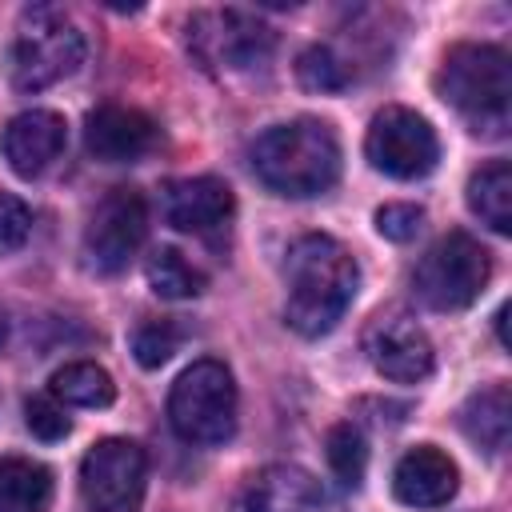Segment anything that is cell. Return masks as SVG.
<instances>
[{
  "mask_svg": "<svg viewBox=\"0 0 512 512\" xmlns=\"http://www.w3.org/2000/svg\"><path fill=\"white\" fill-rule=\"evenodd\" d=\"M284 280H288L284 320L300 336H324L348 312L360 284V268L340 240L308 232L288 248Z\"/></svg>",
  "mask_w": 512,
  "mask_h": 512,
  "instance_id": "obj_1",
  "label": "cell"
},
{
  "mask_svg": "<svg viewBox=\"0 0 512 512\" xmlns=\"http://www.w3.org/2000/svg\"><path fill=\"white\" fill-rule=\"evenodd\" d=\"M252 168L280 196H320L340 176V140L312 116L272 124L252 144Z\"/></svg>",
  "mask_w": 512,
  "mask_h": 512,
  "instance_id": "obj_2",
  "label": "cell"
},
{
  "mask_svg": "<svg viewBox=\"0 0 512 512\" xmlns=\"http://www.w3.org/2000/svg\"><path fill=\"white\" fill-rule=\"evenodd\" d=\"M436 92L476 132L500 136L508 128L512 72H508V56L496 44H456V48H448V56L436 72Z\"/></svg>",
  "mask_w": 512,
  "mask_h": 512,
  "instance_id": "obj_3",
  "label": "cell"
},
{
  "mask_svg": "<svg viewBox=\"0 0 512 512\" xmlns=\"http://www.w3.org/2000/svg\"><path fill=\"white\" fill-rule=\"evenodd\" d=\"M80 60H84V36L60 8L32 4L20 12L12 52H8L12 84L20 92L52 88L56 80L72 76L80 68Z\"/></svg>",
  "mask_w": 512,
  "mask_h": 512,
  "instance_id": "obj_4",
  "label": "cell"
},
{
  "mask_svg": "<svg viewBox=\"0 0 512 512\" xmlns=\"http://www.w3.org/2000/svg\"><path fill=\"white\" fill-rule=\"evenodd\" d=\"M168 420L188 444H224L236 432V384L220 360H196L168 392Z\"/></svg>",
  "mask_w": 512,
  "mask_h": 512,
  "instance_id": "obj_5",
  "label": "cell"
},
{
  "mask_svg": "<svg viewBox=\"0 0 512 512\" xmlns=\"http://www.w3.org/2000/svg\"><path fill=\"white\" fill-rule=\"evenodd\" d=\"M488 276H492L488 252L472 236L448 232V236H440L424 252V260L416 264L412 284H416V296L428 308H436V312H460V308H468L484 292Z\"/></svg>",
  "mask_w": 512,
  "mask_h": 512,
  "instance_id": "obj_6",
  "label": "cell"
},
{
  "mask_svg": "<svg viewBox=\"0 0 512 512\" xmlns=\"http://www.w3.org/2000/svg\"><path fill=\"white\" fill-rule=\"evenodd\" d=\"M148 460L136 440L108 436L88 448L80 464V492L92 512H136L144 500Z\"/></svg>",
  "mask_w": 512,
  "mask_h": 512,
  "instance_id": "obj_7",
  "label": "cell"
},
{
  "mask_svg": "<svg viewBox=\"0 0 512 512\" xmlns=\"http://www.w3.org/2000/svg\"><path fill=\"white\" fill-rule=\"evenodd\" d=\"M364 152L372 160L376 172L392 176V180H420L436 168L440 160V140L432 132V124L424 116H416L412 108H384L376 112Z\"/></svg>",
  "mask_w": 512,
  "mask_h": 512,
  "instance_id": "obj_8",
  "label": "cell"
},
{
  "mask_svg": "<svg viewBox=\"0 0 512 512\" xmlns=\"http://www.w3.org/2000/svg\"><path fill=\"white\" fill-rule=\"evenodd\" d=\"M148 232V208L136 188H112L84 228V260L100 276H116L128 268Z\"/></svg>",
  "mask_w": 512,
  "mask_h": 512,
  "instance_id": "obj_9",
  "label": "cell"
},
{
  "mask_svg": "<svg viewBox=\"0 0 512 512\" xmlns=\"http://www.w3.org/2000/svg\"><path fill=\"white\" fill-rule=\"evenodd\" d=\"M188 40L204 64H224V68H256L272 52V28H264L256 16L236 8L200 12L188 24Z\"/></svg>",
  "mask_w": 512,
  "mask_h": 512,
  "instance_id": "obj_10",
  "label": "cell"
},
{
  "mask_svg": "<svg viewBox=\"0 0 512 512\" xmlns=\"http://www.w3.org/2000/svg\"><path fill=\"white\" fill-rule=\"evenodd\" d=\"M84 148L104 164H136L156 148V124L140 108L104 104L84 120Z\"/></svg>",
  "mask_w": 512,
  "mask_h": 512,
  "instance_id": "obj_11",
  "label": "cell"
},
{
  "mask_svg": "<svg viewBox=\"0 0 512 512\" xmlns=\"http://www.w3.org/2000/svg\"><path fill=\"white\" fill-rule=\"evenodd\" d=\"M232 512H324L320 480L296 464H268L244 480Z\"/></svg>",
  "mask_w": 512,
  "mask_h": 512,
  "instance_id": "obj_12",
  "label": "cell"
},
{
  "mask_svg": "<svg viewBox=\"0 0 512 512\" xmlns=\"http://www.w3.org/2000/svg\"><path fill=\"white\" fill-rule=\"evenodd\" d=\"M164 220L180 232L192 236H212L216 228H224L232 220V188L216 176H188V180H172L160 196Z\"/></svg>",
  "mask_w": 512,
  "mask_h": 512,
  "instance_id": "obj_13",
  "label": "cell"
},
{
  "mask_svg": "<svg viewBox=\"0 0 512 512\" xmlns=\"http://www.w3.org/2000/svg\"><path fill=\"white\" fill-rule=\"evenodd\" d=\"M368 360L396 384H416L432 372V340L404 316H380L368 332Z\"/></svg>",
  "mask_w": 512,
  "mask_h": 512,
  "instance_id": "obj_14",
  "label": "cell"
},
{
  "mask_svg": "<svg viewBox=\"0 0 512 512\" xmlns=\"http://www.w3.org/2000/svg\"><path fill=\"white\" fill-rule=\"evenodd\" d=\"M64 140H68V124H64L60 112L28 108V112L8 120V128L0 136V148H4L8 168L16 176L32 180V176H40L64 152Z\"/></svg>",
  "mask_w": 512,
  "mask_h": 512,
  "instance_id": "obj_15",
  "label": "cell"
},
{
  "mask_svg": "<svg viewBox=\"0 0 512 512\" xmlns=\"http://www.w3.org/2000/svg\"><path fill=\"white\" fill-rule=\"evenodd\" d=\"M456 464L432 448V444H416L396 460L392 472V492L400 504L408 508H440L456 496Z\"/></svg>",
  "mask_w": 512,
  "mask_h": 512,
  "instance_id": "obj_16",
  "label": "cell"
},
{
  "mask_svg": "<svg viewBox=\"0 0 512 512\" xmlns=\"http://www.w3.org/2000/svg\"><path fill=\"white\" fill-rule=\"evenodd\" d=\"M508 424H512V396L508 384H492L480 388L476 396H468V404L460 408V428L472 444H480L484 452H500L508 444Z\"/></svg>",
  "mask_w": 512,
  "mask_h": 512,
  "instance_id": "obj_17",
  "label": "cell"
},
{
  "mask_svg": "<svg viewBox=\"0 0 512 512\" xmlns=\"http://www.w3.org/2000/svg\"><path fill=\"white\" fill-rule=\"evenodd\" d=\"M52 472L28 456L0 460V512H48Z\"/></svg>",
  "mask_w": 512,
  "mask_h": 512,
  "instance_id": "obj_18",
  "label": "cell"
},
{
  "mask_svg": "<svg viewBox=\"0 0 512 512\" xmlns=\"http://www.w3.org/2000/svg\"><path fill=\"white\" fill-rule=\"evenodd\" d=\"M468 208L500 236L512 232V168L508 160H492L468 180Z\"/></svg>",
  "mask_w": 512,
  "mask_h": 512,
  "instance_id": "obj_19",
  "label": "cell"
},
{
  "mask_svg": "<svg viewBox=\"0 0 512 512\" xmlns=\"http://www.w3.org/2000/svg\"><path fill=\"white\" fill-rule=\"evenodd\" d=\"M52 396L72 404V408H108L116 400V384L100 364L76 360L52 376Z\"/></svg>",
  "mask_w": 512,
  "mask_h": 512,
  "instance_id": "obj_20",
  "label": "cell"
},
{
  "mask_svg": "<svg viewBox=\"0 0 512 512\" xmlns=\"http://www.w3.org/2000/svg\"><path fill=\"white\" fill-rule=\"evenodd\" d=\"M144 276H148L152 292L164 300H192L208 284L204 272L192 260H184V252H176V248H156L144 264Z\"/></svg>",
  "mask_w": 512,
  "mask_h": 512,
  "instance_id": "obj_21",
  "label": "cell"
},
{
  "mask_svg": "<svg viewBox=\"0 0 512 512\" xmlns=\"http://www.w3.org/2000/svg\"><path fill=\"white\" fill-rule=\"evenodd\" d=\"M324 452H328V464H332V472H336L340 484L356 488V484L364 480V468H368V444H364V436H360L352 424H336V428L328 432Z\"/></svg>",
  "mask_w": 512,
  "mask_h": 512,
  "instance_id": "obj_22",
  "label": "cell"
},
{
  "mask_svg": "<svg viewBox=\"0 0 512 512\" xmlns=\"http://www.w3.org/2000/svg\"><path fill=\"white\" fill-rule=\"evenodd\" d=\"M296 76H300V84L312 88V92H340V88L348 84V68H344V64L336 60V52L324 48V44L300 52Z\"/></svg>",
  "mask_w": 512,
  "mask_h": 512,
  "instance_id": "obj_23",
  "label": "cell"
},
{
  "mask_svg": "<svg viewBox=\"0 0 512 512\" xmlns=\"http://www.w3.org/2000/svg\"><path fill=\"white\" fill-rule=\"evenodd\" d=\"M180 348V328L172 320H144L132 332V352L144 368H160L172 360V352Z\"/></svg>",
  "mask_w": 512,
  "mask_h": 512,
  "instance_id": "obj_24",
  "label": "cell"
},
{
  "mask_svg": "<svg viewBox=\"0 0 512 512\" xmlns=\"http://www.w3.org/2000/svg\"><path fill=\"white\" fill-rule=\"evenodd\" d=\"M24 424H28V432L40 436V440H64L68 428H72V420L64 416V408H60L56 396H32V400L24 404Z\"/></svg>",
  "mask_w": 512,
  "mask_h": 512,
  "instance_id": "obj_25",
  "label": "cell"
},
{
  "mask_svg": "<svg viewBox=\"0 0 512 512\" xmlns=\"http://www.w3.org/2000/svg\"><path fill=\"white\" fill-rule=\"evenodd\" d=\"M420 228H424V208H416V204H384V208L376 212V232H380L384 240L404 244V240H412Z\"/></svg>",
  "mask_w": 512,
  "mask_h": 512,
  "instance_id": "obj_26",
  "label": "cell"
},
{
  "mask_svg": "<svg viewBox=\"0 0 512 512\" xmlns=\"http://www.w3.org/2000/svg\"><path fill=\"white\" fill-rule=\"evenodd\" d=\"M28 228H32L28 204L12 192H0V252H16L28 240Z\"/></svg>",
  "mask_w": 512,
  "mask_h": 512,
  "instance_id": "obj_27",
  "label": "cell"
}]
</instances>
